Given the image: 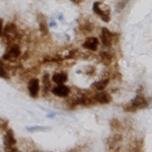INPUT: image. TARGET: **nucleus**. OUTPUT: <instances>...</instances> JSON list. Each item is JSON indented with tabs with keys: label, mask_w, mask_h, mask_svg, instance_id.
Masks as SVG:
<instances>
[{
	"label": "nucleus",
	"mask_w": 152,
	"mask_h": 152,
	"mask_svg": "<svg viewBox=\"0 0 152 152\" xmlns=\"http://www.w3.org/2000/svg\"><path fill=\"white\" fill-rule=\"evenodd\" d=\"M29 131H41V130H46L48 128H51V127H41V125H35V127H26Z\"/></svg>",
	"instance_id": "f3484780"
},
{
	"label": "nucleus",
	"mask_w": 152,
	"mask_h": 152,
	"mask_svg": "<svg viewBox=\"0 0 152 152\" xmlns=\"http://www.w3.org/2000/svg\"><path fill=\"white\" fill-rule=\"evenodd\" d=\"M108 85V79H106V80H102L100 82H97L94 84V87H96L97 90H103L105 89V87Z\"/></svg>",
	"instance_id": "ddd939ff"
},
{
	"label": "nucleus",
	"mask_w": 152,
	"mask_h": 152,
	"mask_svg": "<svg viewBox=\"0 0 152 152\" xmlns=\"http://www.w3.org/2000/svg\"><path fill=\"white\" fill-rule=\"evenodd\" d=\"M17 36V28L13 23H9L4 29V38L8 40V43H11Z\"/></svg>",
	"instance_id": "20e7f679"
},
{
	"label": "nucleus",
	"mask_w": 152,
	"mask_h": 152,
	"mask_svg": "<svg viewBox=\"0 0 152 152\" xmlns=\"http://www.w3.org/2000/svg\"><path fill=\"white\" fill-rule=\"evenodd\" d=\"M2 19H0V35H1V32H2Z\"/></svg>",
	"instance_id": "aec40b11"
},
{
	"label": "nucleus",
	"mask_w": 152,
	"mask_h": 152,
	"mask_svg": "<svg viewBox=\"0 0 152 152\" xmlns=\"http://www.w3.org/2000/svg\"><path fill=\"white\" fill-rule=\"evenodd\" d=\"M71 2H73L74 4H80L82 2V0H70Z\"/></svg>",
	"instance_id": "6ab92c4d"
},
{
	"label": "nucleus",
	"mask_w": 152,
	"mask_h": 152,
	"mask_svg": "<svg viewBox=\"0 0 152 152\" xmlns=\"http://www.w3.org/2000/svg\"><path fill=\"white\" fill-rule=\"evenodd\" d=\"M16 140L14 138V133L13 129L9 128L4 136V146H5V151H16L18 150L15 147Z\"/></svg>",
	"instance_id": "f257e3e1"
},
{
	"label": "nucleus",
	"mask_w": 152,
	"mask_h": 152,
	"mask_svg": "<svg viewBox=\"0 0 152 152\" xmlns=\"http://www.w3.org/2000/svg\"><path fill=\"white\" fill-rule=\"evenodd\" d=\"M128 0H123V1H121L119 4L117 5V11H120L121 10H123L125 6L127 5V3Z\"/></svg>",
	"instance_id": "a211bd4d"
},
{
	"label": "nucleus",
	"mask_w": 152,
	"mask_h": 152,
	"mask_svg": "<svg viewBox=\"0 0 152 152\" xmlns=\"http://www.w3.org/2000/svg\"><path fill=\"white\" fill-rule=\"evenodd\" d=\"M95 99L100 104H108L111 101V96L106 92H99L98 94H96Z\"/></svg>",
	"instance_id": "9b49d317"
},
{
	"label": "nucleus",
	"mask_w": 152,
	"mask_h": 152,
	"mask_svg": "<svg viewBox=\"0 0 152 152\" xmlns=\"http://www.w3.org/2000/svg\"><path fill=\"white\" fill-rule=\"evenodd\" d=\"M0 78L4 79H10V76L8 74L7 70H5V67H4L3 61L0 59Z\"/></svg>",
	"instance_id": "4468645a"
},
{
	"label": "nucleus",
	"mask_w": 152,
	"mask_h": 152,
	"mask_svg": "<svg viewBox=\"0 0 152 152\" xmlns=\"http://www.w3.org/2000/svg\"><path fill=\"white\" fill-rule=\"evenodd\" d=\"M29 93L32 98H36L39 91V80L37 78H33L29 82L28 85Z\"/></svg>",
	"instance_id": "423d86ee"
},
{
	"label": "nucleus",
	"mask_w": 152,
	"mask_h": 152,
	"mask_svg": "<svg viewBox=\"0 0 152 152\" xmlns=\"http://www.w3.org/2000/svg\"><path fill=\"white\" fill-rule=\"evenodd\" d=\"M43 83H44V91H48L49 89L51 87V84H49V74H45L43 78Z\"/></svg>",
	"instance_id": "dca6fc26"
},
{
	"label": "nucleus",
	"mask_w": 152,
	"mask_h": 152,
	"mask_svg": "<svg viewBox=\"0 0 152 152\" xmlns=\"http://www.w3.org/2000/svg\"><path fill=\"white\" fill-rule=\"evenodd\" d=\"M70 87L61 84V85H59L58 87H56L52 89V93L59 97H66L68 95V93H70Z\"/></svg>",
	"instance_id": "6e6552de"
},
{
	"label": "nucleus",
	"mask_w": 152,
	"mask_h": 152,
	"mask_svg": "<svg viewBox=\"0 0 152 152\" xmlns=\"http://www.w3.org/2000/svg\"><path fill=\"white\" fill-rule=\"evenodd\" d=\"M67 80H68V76L66 73H56L52 76V81L58 84V85L64 84L65 82H67Z\"/></svg>",
	"instance_id": "f8f14e48"
},
{
	"label": "nucleus",
	"mask_w": 152,
	"mask_h": 152,
	"mask_svg": "<svg viewBox=\"0 0 152 152\" xmlns=\"http://www.w3.org/2000/svg\"><path fill=\"white\" fill-rule=\"evenodd\" d=\"M93 11L96 14L100 15L101 19L104 22H109L110 20V13H109V8L108 6L105 7V10L102 9V4L99 2H95L93 4Z\"/></svg>",
	"instance_id": "7ed1b4c3"
},
{
	"label": "nucleus",
	"mask_w": 152,
	"mask_h": 152,
	"mask_svg": "<svg viewBox=\"0 0 152 152\" xmlns=\"http://www.w3.org/2000/svg\"><path fill=\"white\" fill-rule=\"evenodd\" d=\"M112 40H113V34L110 32L106 28H103V30H102L103 45H104L105 47L109 48L112 44Z\"/></svg>",
	"instance_id": "0eeeda50"
},
{
	"label": "nucleus",
	"mask_w": 152,
	"mask_h": 152,
	"mask_svg": "<svg viewBox=\"0 0 152 152\" xmlns=\"http://www.w3.org/2000/svg\"><path fill=\"white\" fill-rule=\"evenodd\" d=\"M37 19L38 22H39V28H40V32L42 33V35H47L49 32L47 24H46V18L43 14L39 13L37 15Z\"/></svg>",
	"instance_id": "9d476101"
},
{
	"label": "nucleus",
	"mask_w": 152,
	"mask_h": 152,
	"mask_svg": "<svg viewBox=\"0 0 152 152\" xmlns=\"http://www.w3.org/2000/svg\"><path fill=\"white\" fill-rule=\"evenodd\" d=\"M101 57H102L103 63L106 64V65H108L110 62H111V56L108 54V52H102Z\"/></svg>",
	"instance_id": "2eb2a0df"
},
{
	"label": "nucleus",
	"mask_w": 152,
	"mask_h": 152,
	"mask_svg": "<svg viewBox=\"0 0 152 152\" xmlns=\"http://www.w3.org/2000/svg\"><path fill=\"white\" fill-rule=\"evenodd\" d=\"M128 108L125 106V111H136L137 109L139 108H144L147 106V103L146 98L143 97L142 95H137L136 98H134L131 101V104L127 106Z\"/></svg>",
	"instance_id": "f03ea898"
},
{
	"label": "nucleus",
	"mask_w": 152,
	"mask_h": 152,
	"mask_svg": "<svg viewBox=\"0 0 152 152\" xmlns=\"http://www.w3.org/2000/svg\"><path fill=\"white\" fill-rule=\"evenodd\" d=\"M20 49H19L18 45H13L9 47V49L6 51V53L2 56V59L5 61H13L16 59L17 57L20 55Z\"/></svg>",
	"instance_id": "39448f33"
},
{
	"label": "nucleus",
	"mask_w": 152,
	"mask_h": 152,
	"mask_svg": "<svg viewBox=\"0 0 152 152\" xmlns=\"http://www.w3.org/2000/svg\"><path fill=\"white\" fill-rule=\"evenodd\" d=\"M99 41L96 37H89L86 40L85 43L83 44V47L85 49H89V51H96L97 49V46H98Z\"/></svg>",
	"instance_id": "1a4fd4ad"
}]
</instances>
